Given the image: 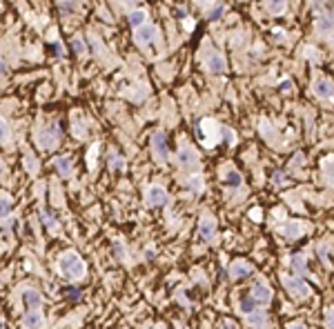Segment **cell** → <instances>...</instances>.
<instances>
[{"instance_id": "1", "label": "cell", "mask_w": 334, "mask_h": 329, "mask_svg": "<svg viewBox=\"0 0 334 329\" xmlns=\"http://www.w3.org/2000/svg\"><path fill=\"white\" fill-rule=\"evenodd\" d=\"M58 269L60 274L67 276V278L71 280H80L85 276V271H87V267H85V260L80 258L78 254H74V251H67L58 258Z\"/></svg>"}, {"instance_id": "2", "label": "cell", "mask_w": 334, "mask_h": 329, "mask_svg": "<svg viewBox=\"0 0 334 329\" xmlns=\"http://www.w3.org/2000/svg\"><path fill=\"white\" fill-rule=\"evenodd\" d=\"M36 142L42 147V149H54L56 142L60 138V127L58 125H51V127H42V129L36 131Z\"/></svg>"}, {"instance_id": "3", "label": "cell", "mask_w": 334, "mask_h": 329, "mask_svg": "<svg viewBox=\"0 0 334 329\" xmlns=\"http://www.w3.org/2000/svg\"><path fill=\"white\" fill-rule=\"evenodd\" d=\"M283 287L288 289V294H292L294 298H308L310 287L297 276H283Z\"/></svg>"}, {"instance_id": "4", "label": "cell", "mask_w": 334, "mask_h": 329, "mask_svg": "<svg viewBox=\"0 0 334 329\" xmlns=\"http://www.w3.org/2000/svg\"><path fill=\"white\" fill-rule=\"evenodd\" d=\"M156 38H159V29H156L154 25H143V27H138V29H136V42L141 47L152 45Z\"/></svg>"}, {"instance_id": "5", "label": "cell", "mask_w": 334, "mask_h": 329, "mask_svg": "<svg viewBox=\"0 0 334 329\" xmlns=\"http://www.w3.org/2000/svg\"><path fill=\"white\" fill-rule=\"evenodd\" d=\"M312 89H314V94H317L319 100H328V103L332 100V80L326 78V76L314 80V87Z\"/></svg>"}, {"instance_id": "6", "label": "cell", "mask_w": 334, "mask_h": 329, "mask_svg": "<svg viewBox=\"0 0 334 329\" xmlns=\"http://www.w3.org/2000/svg\"><path fill=\"white\" fill-rule=\"evenodd\" d=\"M198 236L203 238L205 242H212L214 240V236H216V222H214V218H209V216L200 218V222H198Z\"/></svg>"}, {"instance_id": "7", "label": "cell", "mask_w": 334, "mask_h": 329, "mask_svg": "<svg viewBox=\"0 0 334 329\" xmlns=\"http://www.w3.org/2000/svg\"><path fill=\"white\" fill-rule=\"evenodd\" d=\"M165 200H167V192L163 187H159V185H152V187L145 192V203L150 205V207H159V205H163Z\"/></svg>"}, {"instance_id": "8", "label": "cell", "mask_w": 334, "mask_h": 329, "mask_svg": "<svg viewBox=\"0 0 334 329\" xmlns=\"http://www.w3.org/2000/svg\"><path fill=\"white\" fill-rule=\"evenodd\" d=\"M152 147H154V156L159 160H167V156H169V151H167V138L163 131H156L154 136H152Z\"/></svg>"}, {"instance_id": "9", "label": "cell", "mask_w": 334, "mask_h": 329, "mask_svg": "<svg viewBox=\"0 0 334 329\" xmlns=\"http://www.w3.org/2000/svg\"><path fill=\"white\" fill-rule=\"evenodd\" d=\"M22 325L27 329H42L45 327V316H42L38 309H29V312L22 316Z\"/></svg>"}, {"instance_id": "10", "label": "cell", "mask_w": 334, "mask_h": 329, "mask_svg": "<svg viewBox=\"0 0 334 329\" xmlns=\"http://www.w3.org/2000/svg\"><path fill=\"white\" fill-rule=\"evenodd\" d=\"M178 163L183 167H196L198 165V154L189 145H183L178 149Z\"/></svg>"}, {"instance_id": "11", "label": "cell", "mask_w": 334, "mask_h": 329, "mask_svg": "<svg viewBox=\"0 0 334 329\" xmlns=\"http://www.w3.org/2000/svg\"><path fill=\"white\" fill-rule=\"evenodd\" d=\"M250 298L254 300V303H270L272 292H270V287H267L265 283H256L254 287L250 289Z\"/></svg>"}, {"instance_id": "12", "label": "cell", "mask_w": 334, "mask_h": 329, "mask_svg": "<svg viewBox=\"0 0 334 329\" xmlns=\"http://www.w3.org/2000/svg\"><path fill=\"white\" fill-rule=\"evenodd\" d=\"M205 67H207L209 74H223L225 71V58L221 54H209L205 58Z\"/></svg>"}, {"instance_id": "13", "label": "cell", "mask_w": 334, "mask_h": 329, "mask_svg": "<svg viewBox=\"0 0 334 329\" xmlns=\"http://www.w3.org/2000/svg\"><path fill=\"white\" fill-rule=\"evenodd\" d=\"M281 233H283L285 240H297L301 233H303V225L297 222V220H290V222H285V225L281 227Z\"/></svg>"}, {"instance_id": "14", "label": "cell", "mask_w": 334, "mask_h": 329, "mask_svg": "<svg viewBox=\"0 0 334 329\" xmlns=\"http://www.w3.org/2000/svg\"><path fill=\"white\" fill-rule=\"evenodd\" d=\"M247 325L252 329H267V316L259 309H254V312L247 314Z\"/></svg>"}, {"instance_id": "15", "label": "cell", "mask_w": 334, "mask_h": 329, "mask_svg": "<svg viewBox=\"0 0 334 329\" xmlns=\"http://www.w3.org/2000/svg\"><path fill=\"white\" fill-rule=\"evenodd\" d=\"M250 271H252L250 265L243 263V260H236V263L230 265V278L241 280V278H245V276H250Z\"/></svg>"}, {"instance_id": "16", "label": "cell", "mask_w": 334, "mask_h": 329, "mask_svg": "<svg viewBox=\"0 0 334 329\" xmlns=\"http://www.w3.org/2000/svg\"><path fill=\"white\" fill-rule=\"evenodd\" d=\"M317 29H319V33H323V36H328V38L332 36V16L330 13H321V16L317 18Z\"/></svg>"}, {"instance_id": "17", "label": "cell", "mask_w": 334, "mask_h": 329, "mask_svg": "<svg viewBox=\"0 0 334 329\" xmlns=\"http://www.w3.org/2000/svg\"><path fill=\"white\" fill-rule=\"evenodd\" d=\"M54 169L58 176H71V171H74V167H71V160L67 158V156H60V158L54 160Z\"/></svg>"}, {"instance_id": "18", "label": "cell", "mask_w": 334, "mask_h": 329, "mask_svg": "<svg viewBox=\"0 0 334 329\" xmlns=\"http://www.w3.org/2000/svg\"><path fill=\"white\" fill-rule=\"evenodd\" d=\"M22 300H25V305H27V307H31V309L40 307V305H42V296L36 292V289H27V292L22 294Z\"/></svg>"}, {"instance_id": "19", "label": "cell", "mask_w": 334, "mask_h": 329, "mask_svg": "<svg viewBox=\"0 0 334 329\" xmlns=\"http://www.w3.org/2000/svg\"><path fill=\"white\" fill-rule=\"evenodd\" d=\"M130 25L134 27V29L147 25V11H143V9H134V11L130 13Z\"/></svg>"}, {"instance_id": "20", "label": "cell", "mask_w": 334, "mask_h": 329, "mask_svg": "<svg viewBox=\"0 0 334 329\" xmlns=\"http://www.w3.org/2000/svg\"><path fill=\"white\" fill-rule=\"evenodd\" d=\"M265 4L272 16H281L285 11V7H288V0H265Z\"/></svg>"}, {"instance_id": "21", "label": "cell", "mask_w": 334, "mask_h": 329, "mask_svg": "<svg viewBox=\"0 0 334 329\" xmlns=\"http://www.w3.org/2000/svg\"><path fill=\"white\" fill-rule=\"evenodd\" d=\"M290 267H292L294 271H299V274H305V271H308V260H305L303 254H297L290 260Z\"/></svg>"}, {"instance_id": "22", "label": "cell", "mask_w": 334, "mask_h": 329, "mask_svg": "<svg viewBox=\"0 0 334 329\" xmlns=\"http://www.w3.org/2000/svg\"><path fill=\"white\" fill-rule=\"evenodd\" d=\"M225 185H230V187H238L241 185V174L238 171H227L225 174Z\"/></svg>"}, {"instance_id": "23", "label": "cell", "mask_w": 334, "mask_h": 329, "mask_svg": "<svg viewBox=\"0 0 334 329\" xmlns=\"http://www.w3.org/2000/svg\"><path fill=\"white\" fill-rule=\"evenodd\" d=\"M9 212H11V200L9 196H0V218H4Z\"/></svg>"}, {"instance_id": "24", "label": "cell", "mask_w": 334, "mask_h": 329, "mask_svg": "<svg viewBox=\"0 0 334 329\" xmlns=\"http://www.w3.org/2000/svg\"><path fill=\"white\" fill-rule=\"evenodd\" d=\"M330 251H332V242H330V240L323 242V245L319 247V254H321L323 260H328V265H330Z\"/></svg>"}, {"instance_id": "25", "label": "cell", "mask_w": 334, "mask_h": 329, "mask_svg": "<svg viewBox=\"0 0 334 329\" xmlns=\"http://www.w3.org/2000/svg\"><path fill=\"white\" fill-rule=\"evenodd\" d=\"M254 309H256V303L252 298H243L241 300V312L243 314H250V312H254Z\"/></svg>"}, {"instance_id": "26", "label": "cell", "mask_w": 334, "mask_h": 329, "mask_svg": "<svg viewBox=\"0 0 334 329\" xmlns=\"http://www.w3.org/2000/svg\"><path fill=\"white\" fill-rule=\"evenodd\" d=\"M9 140V125L4 122V118H0V142Z\"/></svg>"}, {"instance_id": "27", "label": "cell", "mask_w": 334, "mask_h": 329, "mask_svg": "<svg viewBox=\"0 0 334 329\" xmlns=\"http://www.w3.org/2000/svg\"><path fill=\"white\" fill-rule=\"evenodd\" d=\"M96 156H98V145H94L92 149H89V154H87V163H89V169H94V167H96Z\"/></svg>"}, {"instance_id": "28", "label": "cell", "mask_w": 334, "mask_h": 329, "mask_svg": "<svg viewBox=\"0 0 334 329\" xmlns=\"http://www.w3.org/2000/svg\"><path fill=\"white\" fill-rule=\"evenodd\" d=\"M189 187H192L194 192H203V178H200V176H194V178H189Z\"/></svg>"}, {"instance_id": "29", "label": "cell", "mask_w": 334, "mask_h": 329, "mask_svg": "<svg viewBox=\"0 0 334 329\" xmlns=\"http://www.w3.org/2000/svg\"><path fill=\"white\" fill-rule=\"evenodd\" d=\"M323 171H328V180H332V158H328L323 163Z\"/></svg>"}, {"instance_id": "30", "label": "cell", "mask_w": 334, "mask_h": 329, "mask_svg": "<svg viewBox=\"0 0 334 329\" xmlns=\"http://www.w3.org/2000/svg\"><path fill=\"white\" fill-rule=\"evenodd\" d=\"M109 165H112L114 169H121V167H123V160L118 158V156H112V158H109Z\"/></svg>"}, {"instance_id": "31", "label": "cell", "mask_w": 334, "mask_h": 329, "mask_svg": "<svg viewBox=\"0 0 334 329\" xmlns=\"http://www.w3.org/2000/svg\"><path fill=\"white\" fill-rule=\"evenodd\" d=\"M261 216H263V212H261L259 207L252 209V212H250V218H252V220H261Z\"/></svg>"}, {"instance_id": "32", "label": "cell", "mask_w": 334, "mask_h": 329, "mask_svg": "<svg viewBox=\"0 0 334 329\" xmlns=\"http://www.w3.org/2000/svg\"><path fill=\"white\" fill-rule=\"evenodd\" d=\"M42 220H45V225H47V227H51V229L56 227V222L51 220V216H49V214H45V212H42Z\"/></svg>"}, {"instance_id": "33", "label": "cell", "mask_w": 334, "mask_h": 329, "mask_svg": "<svg viewBox=\"0 0 334 329\" xmlns=\"http://www.w3.org/2000/svg\"><path fill=\"white\" fill-rule=\"evenodd\" d=\"M328 329H332V309H328Z\"/></svg>"}, {"instance_id": "34", "label": "cell", "mask_w": 334, "mask_h": 329, "mask_svg": "<svg viewBox=\"0 0 334 329\" xmlns=\"http://www.w3.org/2000/svg\"><path fill=\"white\" fill-rule=\"evenodd\" d=\"M290 329H308V327H305V325H301V323H294V325L290 327Z\"/></svg>"}, {"instance_id": "35", "label": "cell", "mask_w": 334, "mask_h": 329, "mask_svg": "<svg viewBox=\"0 0 334 329\" xmlns=\"http://www.w3.org/2000/svg\"><path fill=\"white\" fill-rule=\"evenodd\" d=\"M0 74H4V63L0 60Z\"/></svg>"}, {"instance_id": "36", "label": "cell", "mask_w": 334, "mask_h": 329, "mask_svg": "<svg viewBox=\"0 0 334 329\" xmlns=\"http://www.w3.org/2000/svg\"><path fill=\"white\" fill-rule=\"evenodd\" d=\"M123 2H130L132 4V2H136V0H123Z\"/></svg>"}, {"instance_id": "37", "label": "cell", "mask_w": 334, "mask_h": 329, "mask_svg": "<svg viewBox=\"0 0 334 329\" xmlns=\"http://www.w3.org/2000/svg\"><path fill=\"white\" fill-rule=\"evenodd\" d=\"M156 329H163V327H156Z\"/></svg>"}]
</instances>
